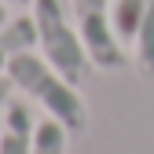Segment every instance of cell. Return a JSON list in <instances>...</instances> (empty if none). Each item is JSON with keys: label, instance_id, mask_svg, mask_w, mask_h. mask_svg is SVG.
<instances>
[{"label": "cell", "instance_id": "obj_1", "mask_svg": "<svg viewBox=\"0 0 154 154\" xmlns=\"http://www.w3.org/2000/svg\"><path fill=\"white\" fill-rule=\"evenodd\" d=\"M8 77L29 103L44 110V118H55L70 136H81L88 128V103H85L81 88L70 85L55 66H48L44 55H37V51L15 55L8 66Z\"/></svg>", "mask_w": 154, "mask_h": 154}, {"label": "cell", "instance_id": "obj_2", "mask_svg": "<svg viewBox=\"0 0 154 154\" xmlns=\"http://www.w3.org/2000/svg\"><path fill=\"white\" fill-rule=\"evenodd\" d=\"M33 22H37V48L48 59V66H55L70 85L81 88L92 73V59L77 26L66 15V4L63 0H33Z\"/></svg>", "mask_w": 154, "mask_h": 154}, {"label": "cell", "instance_id": "obj_3", "mask_svg": "<svg viewBox=\"0 0 154 154\" xmlns=\"http://www.w3.org/2000/svg\"><path fill=\"white\" fill-rule=\"evenodd\" d=\"M70 8H73V22L88 48L92 66L110 70V73L125 70L128 55L121 48L118 29H114V0H70Z\"/></svg>", "mask_w": 154, "mask_h": 154}, {"label": "cell", "instance_id": "obj_4", "mask_svg": "<svg viewBox=\"0 0 154 154\" xmlns=\"http://www.w3.org/2000/svg\"><path fill=\"white\" fill-rule=\"evenodd\" d=\"M33 136H37V118L26 103L11 99L0 128V154H33Z\"/></svg>", "mask_w": 154, "mask_h": 154}, {"label": "cell", "instance_id": "obj_5", "mask_svg": "<svg viewBox=\"0 0 154 154\" xmlns=\"http://www.w3.org/2000/svg\"><path fill=\"white\" fill-rule=\"evenodd\" d=\"M37 48V22H33V15L29 18H8L4 26H0V77H8V66L15 55H22V51H33Z\"/></svg>", "mask_w": 154, "mask_h": 154}, {"label": "cell", "instance_id": "obj_6", "mask_svg": "<svg viewBox=\"0 0 154 154\" xmlns=\"http://www.w3.org/2000/svg\"><path fill=\"white\" fill-rule=\"evenodd\" d=\"M132 44H136V66H140V73L154 81V0L147 4V11H143L140 33H136Z\"/></svg>", "mask_w": 154, "mask_h": 154}, {"label": "cell", "instance_id": "obj_7", "mask_svg": "<svg viewBox=\"0 0 154 154\" xmlns=\"http://www.w3.org/2000/svg\"><path fill=\"white\" fill-rule=\"evenodd\" d=\"M66 143H70V132L55 121V118H44L37 121V136H33V154H66Z\"/></svg>", "mask_w": 154, "mask_h": 154}, {"label": "cell", "instance_id": "obj_8", "mask_svg": "<svg viewBox=\"0 0 154 154\" xmlns=\"http://www.w3.org/2000/svg\"><path fill=\"white\" fill-rule=\"evenodd\" d=\"M11 92H15L11 77H0V128H4V114H8V106H11Z\"/></svg>", "mask_w": 154, "mask_h": 154}, {"label": "cell", "instance_id": "obj_9", "mask_svg": "<svg viewBox=\"0 0 154 154\" xmlns=\"http://www.w3.org/2000/svg\"><path fill=\"white\" fill-rule=\"evenodd\" d=\"M0 4H8V8H11V4H18V8H22V4H33V0H0Z\"/></svg>", "mask_w": 154, "mask_h": 154}, {"label": "cell", "instance_id": "obj_10", "mask_svg": "<svg viewBox=\"0 0 154 154\" xmlns=\"http://www.w3.org/2000/svg\"><path fill=\"white\" fill-rule=\"evenodd\" d=\"M8 22V4H0V26Z\"/></svg>", "mask_w": 154, "mask_h": 154}]
</instances>
